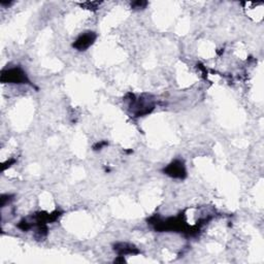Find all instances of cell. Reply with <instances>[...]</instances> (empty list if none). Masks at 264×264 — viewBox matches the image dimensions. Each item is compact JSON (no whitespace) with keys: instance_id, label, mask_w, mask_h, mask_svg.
<instances>
[{"instance_id":"obj_3","label":"cell","mask_w":264,"mask_h":264,"mask_svg":"<svg viewBox=\"0 0 264 264\" xmlns=\"http://www.w3.org/2000/svg\"><path fill=\"white\" fill-rule=\"evenodd\" d=\"M96 40V34L94 32H85L81 34L77 41L74 42V48L79 51H86L93 44Z\"/></svg>"},{"instance_id":"obj_1","label":"cell","mask_w":264,"mask_h":264,"mask_svg":"<svg viewBox=\"0 0 264 264\" xmlns=\"http://www.w3.org/2000/svg\"><path fill=\"white\" fill-rule=\"evenodd\" d=\"M2 83L10 84H29L30 81L27 78L26 72L21 67H13L3 69L1 74Z\"/></svg>"},{"instance_id":"obj_4","label":"cell","mask_w":264,"mask_h":264,"mask_svg":"<svg viewBox=\"0 0 264 264\" xmlns=\"http://www.w3.org/2000/svg\"><path fill=\"white\" fill-rule=\"evenodd\" d=\"M115 251L120 255V256H124V255H128V254H138L139 251L136 249L134 245L128 244H117L115 245Z\"/></svg>"},{"instance_id":"obj_2","label":"cell","mask_w":264,"mask_h":264,"mask_svg":"<svg viewBox=\"0 0 264 264\" xmlns=\"http://www.w3.org/2000/svg\"><path fill=\"white\" fill-rule=\"evenodd\" d=\"M164 172L175 179H185L186 178V168L184 165V162L181 160H175L171 162L168 166L164 168Z\"/></svg>"},{"instance_id":"obj_5","label":"cell","mask_w":264,"mask_h":264,"mask_svg":"<svg viewBox=\"0 0 264 264\" xmlns=\"http://www.w3.org/2000/svg\"><path fill=\"white\" fill-rule=\"evenodd\" d=\"M132 5H133L134 8H140V7H144L145 5H147V2H140V1H138V2H134Z\"/></svg>"}]
</instances>
